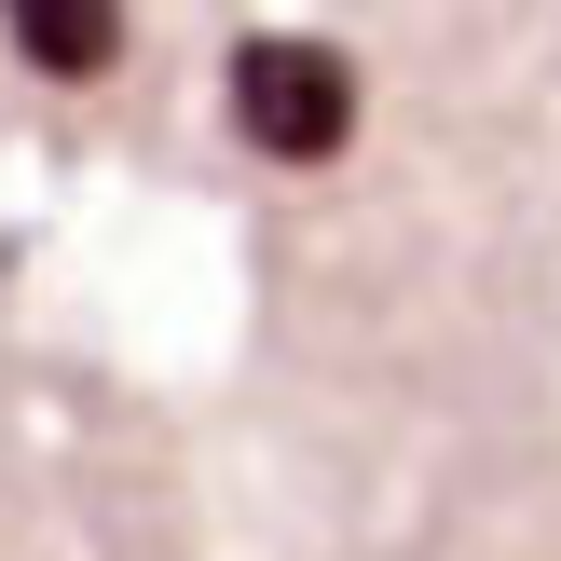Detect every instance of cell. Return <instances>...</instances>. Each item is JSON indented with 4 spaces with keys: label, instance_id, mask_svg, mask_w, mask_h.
<instances>
[{
    "label": "cell",
    "instance_id": "cell-2",
    "mask_svg": "<svg viewBox=\"0 0 561 561\" xmlns=\"http://www.w3.org/2000/svg\"><path fill=\"white\" fill-rule=\"evenodd\" d=\"M0 27H14V55L42 82H96L124 55V0H0Z\"/></svg>",
    "mask_w": 561,
    "mask_h": 561
},
{
    "label": "cell",
    "instance_id": "cell-1",
    "mask_svg": "<svg viewBox=\"0 0 561 561\" xmlns=\"http://www.w3.org/2000/svg\"><path fill=\"white\" fill-rule=\"evenodd\" d=\"M233 124H247V151H274V164H329L356 137V55L301 42V27L233 42Z\"/></svg>",
    "mask_w": 561,
    "mask_h": 561
}]
</instances>
